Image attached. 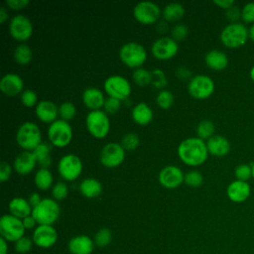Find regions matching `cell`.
Here are the masks:
<instances>
[{
    "label": "cell",
    "mask_w": 254,
    "mask_h": 254,
    "mask_svg": "<svg viewBox=\"0 0 254 254\" xmlns=\"http://www.w3.org/2000/svg\"><path fill=\"white\" fill-rule=\"evenodd\" d=\"M121 146L125 151H134L140 144V139L136 133H127L121 139Z\"/></svg>",
    "instance_id": "40"
},
{
    "label": "cell",
    "mask_w": 254,
    "mask_h": 254,
    "mask_svg": "<svg viewBox=\"0 0 254 254\" xmlns=\"http://www.w3.org/2000/svg\"><path fill=\"white\" fill-rule=\"evenodd\" d=\"M38 164L36 156L33 151H23L14 160L13 168L20 176L29 175Z\"/></svg>",
    "instance_id": "20"
},
{
    "label": "cell",
    "mask_w": 254,
    "mask_h": 254,
    "mask_svg": "<svg viewBox=\"0 0 254 254\" xmlns=\"http://www.w3.org/2000/svg\"><path fill=\"white\" fill-rule=\"evenodd\" d=\"M184 180L185 174L183 170L174 165L164 167L158 175L160 185L168 190L177 189L184 183Z\"/></svg>",
    "instance_id": "16"
},
{
    "label": "cell",
    "mask_w": 254,
    "mask_h": 254,
    "mask_svg": "<svg viewBox=\"0 0 254 254\" xmlns=\"http://www.w3.org/2000/svg\"><path fill=\"white\" fill-rule=\"evenodd\" d=\"M132 78L138 86H147L151 83V71L144 67L136 68L132 73Z\"/></svg>",
    "instance_id": "34"
},
{
    "label": "cell",
    "mask_w": 254,
    "mask_h": 254,
    "mask_svg": "<svg viewBox=\"0 0 254 254\" xmlns=\"http://www.w3.org/2000/svg\"><path fill=\"white\" fill-rule=\"evenodd\" d=\"M177 76L180 80H190L192 76H191V71L187 68L186 66H180L178 69H177Z\"/></svg>",
    "instance_id": "51"
},
{
    "label": "cell",
    "mask_w": 254,
    "mask_h": 254,
    "mask_svg": "<svg viewBox=\"0 0 254 254\" xmlns=\"http://www.w3.org/2000/svg\"><path fill=\"white\" fill-rule=\"evenodd\" d=\"M9 32L11 37L22 44L29 40L33 35V24L31 20L22 15L14 16L9 23Z\"/></svg>",
    "instance_id": "14"
},
{
    "label": "cell",
    "mask_w": 254,
    "mask_h": 254,
    "mask_svg": "<svg viewBox=\"0 0 254 254\" xmlns=\"http://www.w3.org/2000/svg\"><path fill=\"white\" fill-rule=\"evenodd\" d=\"M225 16L229 23L240 22L239 20H241V8H239L237 5H233L229 9L225 10Z\"/></svg>",
    "instance_id": "48"
},
{
    "label": "cell",
    "mask_w": 254,
    "mask_h": 254,
    "mask_svg": "<svg viewBox=\"0 0 254 254\" xmlns=\"http://www.w3.org/2000/svg\"><path fill=\"white\" fill-rule=\"evenodd\" d=\"M204 63L210 69L214 71H220L227 67L228 57L220 50H210L204 56Z\"/></svg>",
    "instance_id": "25"
},
{
    "label": "cell",
    "mask_w": 254,
    "mask_h": 254,
    "mask_svg": "<svg viewBox=\"0 0 254 254\" xmlns=\"http://www.w3.org/2000/svg\"><path fill=\"white\" fill-rule=\"evenodd\" d=\"M179 51L178 42L171 37H161L157 39L151 47L153 57L160 61H168L173 59Z\"/></svg>",
    "instance_id": "15"
},
{
    "label": "cell",
    "mask_w": 254,
    "mask_h": 254,
    "mask_svg": "<svg viewBox=\"0 0 254 254\" xmlns=\"http://www.w3.org/2000/svg\"><path fill=\"white\" fill-rule=\"evenodd\" d=\"M94 245V241L89 236L77 235L68 241L67 248L71 254H91Z\"/></svg>",
    "instance_id": "24"
},
{
    "label": "cell",
    "mask_w": 254,
    "mask_h": 254,
    "mask_svg": "<svg viewBox=\"0 0 254 254\" xmlns=\"http://www.w3.org/2000/svg\"><path fill=\"white\" fill-rule=\"evenodd\" d=\"M251 168H252V179L254 180V163L251 164Z\"/></svg>",
    "instance_id": "59"
},
{
    "label": "cell",
    "mask_w": 254,
    "mask_h": 254,
    "mask_svg": "<svg viewBox=\"0 0 254 254\" xmlns=\"http://www.w3.org/2000/svg\"><path fill=\"white\" fill-rule=\"evenodd\" d=\"M226 195L232 202H244L251 195V186L248 182L234 180L227 186Z\"/></svg>",
    "instance_id": "18"
},
{
    "label": "cell",
    "mask_w": 254,
    "mask_h": 254,
    "mask_svg": "<svg viewBox=\"0 0 254 254\" xmlns=\"http://www.w3.org/2000/svg\"><path fill=\"white\" fill-rule=\"evenodd\" d=\"M33 244H34V242H33L32 238L23 236L15 242L14 247H15L16 252H18L20 254H25V253H28L32 249Z\"/></svg>",
    "instance_id": "45"
},
{
    "label": "cell",
    "mask_w": 254,
    "mask_h": 254,
    "mask_svg": "<svg viewBox=\"0 0 254 254\" xmlns=\"http://www.w3.org/2000/svg\"><path fill=\"white\" fill-rule=\"evenodd\" d=\"M162 12L160 7L151 1H142L133 8L135 20L143 25H152L158 22Z\"/></svg>",
    "instance_id": "13"
},
{
    "label": "cell",
    "mask_w": 254,
    "mask_h": 254,
    "mask_svg": "<svg viewBox=\"0 0 254 254\" xmlns=\"http://www.w3.org/2000/svg\"><path fill=\"white\" fill-rule=\"evenodd\" d=\"M83 165L78 156L66 154L58 163V172L62 179L66 182L75 181L82 173Z\"/></svg>",
    "instance_id": "11"
},
{
    "label": "cell",
    "mask_w": 254,
    "mask_h": 254,
    "mask_svg": "<svg viewBox=\"0 0 254 254\" xmlns=\"http://www.w3.org/2000/svg\"><path fill=\"white\" fill-rule=\"evenodd\" d=\"M131 117L136 124L146 126L153 120V110L146 102H139L132 108Z\"/></svg>",
    "instance_id": "26"
},
{
    "label": "cell",
    "mask_w": 254,
    "mask_h": 254,
    "mask_svg": "<svg viewBox=\"0 0 254 254\" xmlns=\"http://www.w3.org/2000/svg\"><path fill=\"white\" fill-rule=\"evenodd\" d=\"M76 114V108L71 101H64L59 106V116L66 122L72 120Z\"/></svg>",
    "instance_id": "35"
},
{
    "label": "cell",
    "mask_w": 254,
    "mask_h": 254,
    "mask_svg": "<svg viewBox=\"0 0 254 254\" xmlns=\"http://www.w3.org/2000/svg\"><path fill=\"white\" fill-rule=\"evenodd\" d=\"M5 3L10 9L20 11L25 9L30 4V1L29 0H7Z\"/></svg>",
    "instance_id": "50"
},
{
    "label": "cell",
    "mask_w": 254,
    "mask_h": 254,
    "mask_svg": "<svg viewBox=\"0 0 254 254\" xmlns=\"http://www.w3.org/2000/svg\"><path fill=\"white\" fill-rule=\"evenodd\" d=\"M120 107H121L120 100L113 97H107L103 105V111L106 114H115L120 109Z\"/></svg>",
    "instance_id": "47"
},
{
    "label": "cell",
    "mask_w": 254,
    "mask_h": 254,
    "mask_svg": "<svg viewBox=\"0 0 254 254\" xmlns=\"http://www.w3.org/2000/svg\"><path fill=\"white\" fill-rule=\"evenodd\" d=\"M42 197H41V194L39 192H33L30 194L29 198H28V201L29 203L31 204V206L34 208L35 206H37L41 201H42Z\"/></svg>",
    "instance_id": "54"
},
{
    "label": "cell",
    "mask_w": 254,
    "mask_h": 254,
    "mask_svg": "<svg viewBox=\"0 0 254 254\" xmlns=\"http://www.w3.org/2000/svg\"><path fill=\"white\" fill-rule=\"evenodd\" d=\"M9 18L8 11L6 10L5 7H1L0 9V24H4Z\"/></svg>",
    "instance_id": "56"
},
{
    "label": "cell",
    "mask_w": 254,
    "mask_h": 254,
    "mask_svg": "<svg viewBox=\"0 0 254 254\" xmlns=\"http://www.w3.org/2000/svg\"><path fill=\"white\" fill-rule=\"evenodd\" d=\"M22 221H23V225H24L25 229H35L37 227L36 225L38 224L36 219L33 217L32 214L27 216V217H25V218H23Z\"/></svg>",
    "instance_id": "52"
},
{
    "label": "cell",
    "mask_w": 254,
    "mask_h": 254,
    "mask_svg": "<svg viewBox=\"0 0 254 254\" xmlns=\"http://www.w3.org/2000/svg\"><path fill=\"white\" fill-rule=\"evenodd\" d=\"M0 254H8V241L0 238Z\"/></svg>",
    "instance_id": "55"
},
{
    "label": "cell",
    "mask_w": 254,
    "mask_h": 254,
    "mask_svg": "<svg viewBox=\"0 0 254 254\" xmlns=\"http://www.w3.org/2000/svg\"><path fill=\"white\" fill-rule=\"evenodd\" d=\"M126 151L121 144L117 142H110L104 145L99 154V161L101 165L107 169H114L119 167L125 159Z\"/></svg>",
    "instance_id": "12"
},
{
    "label": "cell",
    "mask_w": 254,
    "mask_h": 254,
    "mask_svg": "<svg viewBox=\"0 0 254 254\" xmlns=\"http://www.w3.org/2000/svg\"><path fill=\"white\" fill-rule=\"evenodd\" d=\"M21 103L26 107H36L39 103L37 93L32 89H25L20 95Z\"/></svg>",
    "instance_id": "43"
},
{
    "label": "cell",
    "mask_w": 254,
    "mask_h": 254,
    "mask_svg": "<svg viewBox=\"0 0 254 254\" xmlns=\"http://www.w3.org/2000/svg\"><path fill=\"white\" fill-rule=\"evenodd\" d=\"M34 155L38 161V164L41 168L49 169L52 165V158H51V147L49 144L42 142L34 151Z\"/></svg>",
    "instance_id": "31"
},
{
    "label": "cell",
    "mask_w": 254,
    "mask_h": 254,
    "mask_svg": "<svg viewBox=\"0 0 254 254\" xmlns=\"http://www.w3.org/2000/svg\"><path fill=\"white\" fill-rule=\"evenodd\" d=\"M184 183L190 188H198L203 183V177L199 171L191 170L185 174Z\"/></svg>",
    "instance_id": "38"
},
{
    "label": "cell",
    "mask_w": 254,
    "mask_h": 254,
    "mask_svg": "<svg viewBox=\"0 0 254 254\" xmlns=\"http://www.w3.org/2000/svg\"><path fill=\"white\" fill-rule=\"evenodd\" d=\"M25 227L22 219L12 215L4 214L0 218V234L8 242H16L21 237L25 236Z\"/></svg>",
    "instance_id": "10"
},
{
    "label": "cell",
    "mask_w": 254,
    "mask_h": 254,
    "mask_svg": "<svg viewBox=\"0 0 254 254\" xmlns=\"http://www.w3.org/2000/svg\"><path fill=\"white\" fill-rule=\"evenodd\" d=\"M48 138L50 143L57 148L66 147L72 140V128L64 120L57 119L48 127Z\"/></svg>",
    "instance_id": "7"
},
{
    "label": "cell",
    "mask_w": 254,
    "mask_h": 254,
    "mask_svg": "<svg viewBox=\"0 0 254 254\" xmlns=\"http://www.w3.org/2000/svg\"><path fill=\"white\" fill-rule=\"evenodd\" d=\"M34 183L37 189L40 190H48L49 189L53 188L54 177L52 172L49 169L40 168L35 174Z\"/></svg>",
    "instance_id": "29"
},
{
    "label": "cell",
    "mask_w": 254,
    "mask_h": 254,
    "mask_svg": "<svg viewBox=\"0 0 254 254\" xmlns=\"http://www.w3.org/2000/svg\"><path fill=\"white\" fill-rule=\"evenodd\" d=\"M12 174V166L5 161L0 163V182L5 183L8 181Z\"/></svg>",
    "instance_id": "49"
},
{
    "label": "cell",
    "mask_w": 254,
    "mask_h": 254,
    "mask_svg": "<svg viewBox=\"0 0 254 254\" xmlns=\"http://www.w3.org/2000/svg\"><path fill=\"white\" fill-rule=\"evenodd\" d=\"M32 239L38 247L50 248L56 244L58 232L53 225H37L33 231Z\"/></svg>",
    "instance_id": "17"
},
{
    "label": "cell",
    "mask_w": 254,
    "mask_h": 254,
    "mask_svg": "<svg viewBox=\"0 0 254 254\" xmlns=\"http://www.w3.org/2000/svg\"><path fill=\"white\" fill-rule=\"evenodd\" d=\"M61 208L54 198H43L42 201L33 208L32 215L38 225H53L60 216Z\"/></svg>",
    "instance_id": "5"
},
{
    "label": "cell",
    "mask_w": 254,
    "mask_h": 254,
    "mask_svg": "<svg viewBox=\"0 0 254 254\" xmlns=\"http://www.w3.org/2000/svg\"><path fill=\"white\" fill-rule=\"evenodd\" d=\"M103 88L108 97H113L120 101L128 99L132 90L130 82L124 76L118 74L108 76L104 80Z\"/></svg>",
    "instance_id": "9"
},
{
    "label": "cell",
    "mask_w": 254,
    "mask_h": 254,
    "mask_svg": "<svg viewBox=\"0 0 254 254\" xmlns=\"http://www.w3.org/2000/svg\"><path fill=\"white\" fill-rule=\"evenodd\" d=\"M188 92L195 99H206L210 97L215 89L213 79L206 74H196L188 82Z\"/></svg>",
    "instance_id": "8"
},
{
    "label": "cell",
    "mask_w": 254,
    "mask_h": 254,
    "mask_svg": "<svg viewBox=\"0 0 254 254\" xmlns=\"http://www.w3.org/2000/svg\"><path fill=\"white\" fill-rule=\"evenodd\" d=\"M179 159L187 166L197 167L208 158L206 143L198 137H190L183 140L177 149Z\"/></svg>",
    "instance_id": "1"
},
{
    "label": "cell",
    "mask_w": 254,
    "mask_h": 254,
    "mask_svg": "<svg viewBox=\"0 0 254 254\" xmlns=\"http://www.w3.org/2000/svg\"><path fill=\"white\" fill-rule=\"evenodd\" d=\"M16 142L25 151H34L42 143L40 127L31 121L21 124L16 132Z\"/></svg>",
    "instance_id": "3"
},
{
    "label": "cell",
    "mask_w": 254,
    "mask_h": 254,
    "mask_svg": "<svg viewBox=\"0 0 254 254\" xmlns=\"http://www.w3.org/2000/svg\"><path fill=\"white\" fill-rule=\"evenodd\" d=\"M120 61L130 68L142 67L147 60V51L139 43L128 42L121 46L119 49Z\"/></svg>",
    "instance_id": "4"
},
{
    "label": "cell",
    "mask_w": 254,
    "mask_h": 254,
    "mask_svg": "<svg viewBox=\"0 0 254 254\" xmlns=\"http://www.w3.org/2000/svg\"><path fill=\"white\" fill-rule=\"evenodd\" d=\"M68 194V188L67 185L64 182L56 183L52 188V196L55 200H63L66 198Z\"/></svg>",
    "instance_id": "42"
},
{
    "label": "cell",
    "mask_w": 254,
    "mask_h": 254,
    "mask_svg": "<svg viewBox=\"0 0 254 254\" xmlns=\"http://www.w3.org/2000/svg\"><path fill=\"white\" fill-rule=\"evenodd\" d=\"M112 240V233H111V230L106 228V227H103V228H100L95 234H94V238H93V241H94V244L98 247H105L107 246Z\"/></svg>",
    "instance_id": "37"
},
{
    "label": "cell",
    "mask_w": 254,
    "mask_h": 254,
    "mask_svg": "<svg viewBox=\"0 0 254 254\" xmlns=\"http://www.w3.org/2000/svg\"><path fill=\"white\" fill-rule=\"evenodd\" d=\"M13 58L18 64L26 65L30 64V62L33 59V51L27 44H20L15 48Z\"/></svg>",
    "instance_id": "32"
},
{
    "label": "cell",
    "mask_w": 254,
    "mask_h": 254,
    "mask_svg": "<svg viewBox=\"0 0 254 254\" xmlns=\"http://www.w3.org/2000/svg\"><path fill=\"white\" fill-rule=\"evenodd\" d=\"M248 32H249V40H251L254 43V24L248 27Z\"/></svg>",
    "instance_id": "57"
},
{
    "label": "cell",
    "mask_w": 254,
    "mask_h": 254,
    "mask_svg": "<svg viewBox=\"0 0 254 254\" xmlns=\"http://www.w3.org/2000/svg\"><path fill=\"white\" fill-rule=\"evenodd\" d=\"M221 44L228 49H238L249 40L248 27L242 22L227 24L219 35Z\"/></svg>",
    "instance_id": "2"
},
{
    "label": "cell",
    "mask_w": 254,
    "mask_h": 254,
    "mask_svg": "<svg viewBox=\"0 0 254 254\" xmlns=\"http://www.w3.org/2000/svg\"><path fill=\"white\" fill-rule=\"evenodd\" d=\"M151 84L161 90L166 87V85L168 84V80L165 72L162 69L155 68L151 71Z\"/></svg>",
    "instance_id": "39"
},
{
    "label": "cell",
    "mask_w": 254,
    "mask_h": 254,
    "mask_svg": "<svg viewBox=\"0 0 254 254\" xmlns=\"http://www.w3.org/2000/svg\"><path fill=\"white\" fill-rule=\"evenodd\" d=\"M85 126L88 133L93 138H105L110 131V120L108 114L101 109L89 111L85 117Z\"/></svg>",
    "instance_id": "6"
},
{
    "label": "cell",
    "mask_w": 254,
    "mask_h": 254,
    "mask_svg": "<svg viewBox=\"0 0 254 254\" xmlns=\"http://www.w3.org/2000/svg\"><path fill=\"white\" fill-rule=\"evenodd\" d=\"M189 35V29L185 24H177L171 31V38L176 42L184 41Z\"/></svg>",
    "instance_id": "46"
},
{
    "label": "cell",
    "mask_w": 254,
    "mask_h": 254,
    "mask_svg": "<svg viewBox=\"0 0 254 254\" xmlns=\"http://www.w3.org/2000/svg\"><path fill=\"white\" fill-rule=\"evenodd\" d=\"M205 143L208 153L215 157L226 156L231 149L229 140L226 137L219 134H214Z\"/></svg>",
    "instance_id": "23"
},
{
    "label": "cell",
    "mask_w": 254,
    "mask_h": 254,
    "mask_svg": "<svg viewBox=\"0 0 254 254\" xmlns=\"http://www.w3.org/2000/svg\"><path fill=\"white\" fill-rule=\"evenodd\" d=\"M196 132V137H198L201 140H208L209 138H211L214 133H215V125L211 120L208 119H204L201 120L195 129Z\"/></svg>",
    "instance_id": "33"
},
{
    "label": "cell",
    "mask_w": 254,
    "mask_h": 254,
    "mask_svg": "<svg viewBox=\"0 0 254 254\" xmlns=\"http://www.w3.org/2000/svg\"><path fill=\"white\" fill-rule=\"evenodd\" d=\"M235 180L248 182L252 179V168L249 164H239L234 169Z\"/></svg>",
    "instance_id": "41"
},
{
    "label": "cell",
    "mask_w": 254,
    "mask_h": 254,
    "mask_svg": "<svg viewBox=\"0 0 254 254\" xmlns=\"http://www.w3.org/2000/svg\"><path fill=\"white\" fill-rule=\"evenodd\" d=\"M249 77H250V79L254 82V65L250 68V70H249Z\"/></svg>",
    "instance_id": "58"
},
{
    "label": "cell",
    "mask_w": 254,
    "mask_h": 254,
    "mask_svg": "<svg viewBox=\"0 0 254 254\" xmlns=\"http://www.w3.org/2000/svg\"><path fill=\"white\" fill-rule=\"evenodd\" d=\"M35 113L43 123L52 124L59 116V107L51 100H41L35 107Z\"/></svg>",
    "instance_id": "21"
},
{
    "label": "cell",
    "mask_w": 254,
    "mask_h": 254,
    "mask_svg": "<svg viewBox=\"0 0 254 254\" xmlns=\"http://www.w3.org/2000/svg\"><path fill=\"white\" fill-rule=\"evenodd\" d=\"M24 81L22 77L16 73L9 72L0 79V90L8 97L21 94L24 90Z\"/></svg>",
    "instance_id": "19"
},
{
    "label": "cell",
    "mask_w": 254,
    "mask_h": 254,
    "mask_svg": "<svg viewBox=\"0 0 254 254\" xmlns=\"http://www.w3.org/2000/svg\"><path fill=\"white\" fill-rule=\"evenodd\" d=\"M8 209L10 214L20 219H23L31 215L33 211V207L29 203L28 199H25L24 197L21 196L13 197L8 204Z\"/></svg>",
    "instance_id": "27"
},
{
    "label": "cell",
    "mask_w": 254,
    "mask_h": 254,
    "mask_svg": "<svg viewBox=\"0 0 254 254\" xmlns=\"http://www.w3.org/2000/svg\"><path fill=\"white\" fill-rule=\"evenodd\" d=\"M241 21L246 24H254V2H247L241 8Z\"/></svg>",
    "instance_id": "44"
},
{
    "label": "cell",
    "mask_w": 254,
    "mask_h": 254,
    "mask_svg": "<svg viewBox=\"0 0 254 254\" xmlns=\"http://www.w3.org/2000/svg\"><path fill=\"white\" fill-rule=\"evenodd\" d=\"M213 3L219 8H222L224 10H227L233 5H235V2L233 0H214Z\"/></svg>",
    "instance_id": "53"
},
{
    "label": "cell",
    "mask_w": 254,
    "mask_h": 254,
    "mask_svg": "<svg viewBox=\"0 0 254 254\" xmlns=\"http://www.w3.org/2000/svg\"><path fill=\"white\" fill-rule=\"evenodd\" d=\"M82 103L83 105L88 108L90 111L93 110H100L105 102V97L103 92L96 87H87L82 92Z\"/></svg>",
    "instance_id": "22"
},
{
    "label": "cell",
    "mask_w": 254,
    "mask_h": 254,
    "mask_svg": "<svg viewBox=\"0 0 254 254\" xmlns=\"http://www.w3.org/2000/svg\"><path fill=\"white\" fill-rule=\"evenodd\" d=\"M185 15V8L181 3L172 2L163 8L162 16L168 22H177Z\"/></svg>",
    "instance_id": "30"
},
{
    "label": "cell",
    "mask_w": 254,
    "mask_h": 254,
    "mask_svg": "<svg viewBox=\"0 0 254 254\" xmlns=\"http://www.w3.org/2000/svg\"><path fill=\"white\" fill-rule=\"evenodd\" d=\"M78 190L84 197L95 198L101 194L103 188L98 180L93 178H86L79 183Z\"/></svg>",
    "instance_id": "28"
},
{
    "label": "cell",
    "mask_w": 254,
    "mask_h": 254,
    "mask_svg": "<svg viewBox=\"0 0 254 254\" xmlns=\"http://www.w3.org/2000/svg\"><path fill=\"white\" fill-rule=\"evenodd\" d=\"M156 103L162 109H169L174 103V94L168 89H162L156 96Z\"/></svg>",
    "instance_id": "36"
}]
</instances>
